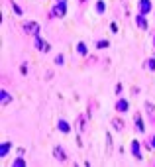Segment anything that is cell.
<instances>
[{
	"instance_id": "8",
	"label": "cell",
	"mask_w": 155,
	"mask_h": 167,
	"mask_svg": "<svg viewBox=\"0 0 155 167\" xmlns=\"http://www.w3.org/2000/svg\"><path fill=\"white\" fill-rule=\"evenodd\" d=\"M57 128H59V132H63V134H69V132H71V124H69L67 120H63V118L57 122Z\"/></svg>"
},
{
	"instance_id": "16",
	"label": "cell",
	"mask_w": 155,
	"mask_h": 167,
	"mask_svg": "<svg viewBox=\"0 0 155 167\" xmlns=\"http://www.w3.org/2000/svg\"><path fill=\"white\" fill-rule=\"evenodd\" d=\"M104 10H106V2L104 0H98L96 2V14H104Z\"/></svg>"
},
{
	"instance_id": "1",
	"label": "cell",
	"mask_w": 155,
	"mask_h": 167,
	"mask_svg": "<svg viewBox=\"0 0 155 167\" xmlns=\"http://www.w3.org/2000/svg\"><path fill=\"white\" fill-rule=\"evenodd\" d=\"M67 16V0H57L55 6L51 8V18H63Z\"/></svg>"
},
{
	"instance_id": "13",
	"label": "cell",
	"mask_w": 155,
	"mask_h": 167,
	"mask_svg": "<svg viewBox=\"0 0 155 167\" xmlns=\"http://www.w3.org/2000/svg\"><path fill=\"white\" fill-rule=\"evenodd\" d=\"M112 126H114V130H118V132H122L124 130V120H122V118H112Z\"/></svg>"
},
{
	"instance_id": "20",
	"label": "cell",
	"mask_w": 155,
	"mask_h": 167,
	"mask_svg": "<svg viewBox=\"0 0 155 167\" xmlns=\"http://www.w3.org/2000/svg\"><path fill=\"white\" fill-rule=\"evenodd\" d=\"M24 165H26V159H22V157L14 159V163H12V167H24Z\"/></svg>"
},
{
	"instance_id": "11",
	"label": "cell",
	"mask_w": 155,
	"mask_h": 167,
	"mask_svg": "<svg viewBox=\"0 0 155 167\" xmlns=\"http://www.w3.org/2000/svg\"><path fill=\"white\" fill-rule=\"evenodd\" d=\"M133 122H136V130H137V132H145V126H143V118H141L140 114L133 116Z\"/></svg>"
},
{
	"instance_id": "14",
	"label": "cell",
	"mask_w": 155,
	"mask_h": 167,
	"mask_svg": "<svg viewBox=\"0 0 155 167\" xmlns=\"http://www.w3.org/2000/svg\"><path fill=\"white\" fill-rule=\"evenodd\" d=\"M10 148H12V142H4L2 145H0V157H6L8 152H10Z\"/></svg>"
},
{
	"instance_id": "28",
	"label": "cell",
	"mask_w": 155,
	"mask_h": 167,
	"mask_svg": "<svg viewBox=\"0 0 155 167\" xmlns=\"http://www.w3.org/2000/svg\"><path fill=\"white\" fill-rule=\"evenodd\" d=\"M153 47H155V37H153Z\"/></svg>"
},
{
	"instance_id": "18",
	"label": "cell",
	"mask_w": 155,
	"mask_h": 167,
	"mask_svg": "<svg viewBox=\"0 0 155 167\" xmlns=\"http://www.w3.org/2000/svg\"><path fill=\"white\" fill-rule=\"evenodd\" d=\"M145 69L155 71V57H151V59H147V61H145Z\"/></svg>"
},
{
	"instance_id": "23",
	"label": "cell",
	"mask_w": 155,
	"mask_h": 167,
	"mask_svg": "<svg viewBox=\"0 0 155 167\" xmlns=\"http://www.w3.org/2000/svg\"><path fill=\"white\" fill-rule=\"evenodd\" d=\"M116 94H118V96L122 94V83H118V85H116Z\"/></svg>"
},
{
	"instance_id": "6",
	"label": "cell",
	"mask_w": 155,
	"mask_h": 167,
	"mask_svg": "<svg viewBox=\"0 0 155 167\" xmlns=\"http://www.w3.org/2000/svg\"><path fill=\"white\" fill-rule=\"evenodd\" d=\"M137 6H140V14H149L151 12V0H140L137 2Z\"/></svg>"
},
{
	"instance_id": "22",
	"label": "cell",
	"mask_w": 155,
	"mask_h": 167,
	"mask_svg": "<svg viewBox=\"0 0 155 167\" xmlns=\"http://www.w3.org/2000/svg\"><path fill=\"white\" fill-rule=\"evenodd\" d=\"M12 8H14V12L18 14V16H22V14H24V12H22V8H20L18 4H14V2H12Z\"/></svg>"
},
{
	"instance_id": "24",
	"label": "cell",
	"mask_w": 155,
	"mask_h": 167,
	"mask_svg": "<svg viewBox=\"0 0 155 167\" xmlns=\"http://www.w3.org/2000/svg\"><path fill=\"white\" fill-rule=\"evenodd\" d=\"M110 30H112V34H118V26L116 24H110Z\"/></svg>"
},
{
	"instance_id": "12",
	"label": "cell",
	"mask_w": 155,
	"mask_h": 167,
	"mask_svg": "<svg viewBox=\"0 0 155 167\" xmlns=\"http://www.w3.org/2000/svg\"><path fill=\"white\" fill-rule=\"evenodd\" d=\"M0 102H2V106L10 104V102H12V94L6 93V90H2V93H0Z\"/></svg>"
},
{
	"instance_id": "15",
	"label": "cell",
	"mask_w": 155,
	"mask_h": 167,
	"mask_svg": "<svg viewBox=\"0 0 155 167\" xmlns=\"http://www.w3.org/2000/svg\"><path fill=\"white\" fill-rule=\"evenodd\" d=\"M77 53H79V55H83V57L88 53V47H87L84 41H79V44H77Z\"/></svg>"
},
{
	"instance_id": "19",
	"label": "cell",
	"mask_w": 155,
	"mask_h": 167,
	"mask_svg": "<svg viewBox=\"0 0 155 167\" xmlns=\"http://www.w3.org/2000/svg\"><path fill=\"white\" fill-rule=\"evenodd\" d=\"M53 63H55V65H57V67H61V65H63V63H65V57H63V55H57L55 59H53Z\"/></svg>"
},
{
	"instance_id": "7",
	"label": "cell",
	"mask_w": 155,
	"mask_h": 167,
	"mask_svg": "<svg viewBox=\"0 0 155 167\" xmlns=\"http://www.w3.org/2000/svg\"><path fill=\"white\" fill-rule=\"evenodd\" d=\"M132 155L136 159H141V145L137 140H132Z\"/></svg>"
},
{
	"instance_id": "10",
	"label": "cell",
	"mask_w": 155,
	"mask_h": 167,
	"mask_svg": "<svg viewBox=\"0 0 155 167\" xmlns=\"http://www.w3.org/2000/svg\"><path fill=\"white\" fill-rule=\"evenodd\" d=\"M136 24L140 26L141 30H147V20H145V14H137V16H136Z\"/></svg>"
},
{
	"instance_id": "26",
	"label": "cell",
	"mask_w": 155,
	"mask_h": 167,
	"mask_svg": "<svg viewBox=\"0 0 155 167\" xmlns=\"http://www.w3.org/2000/svg\"><path fill=\"white\" fill-rule=\"evenodd\" d=\"M20 71H22V75H28V67L22 65V69H20Z\"/></svg>"
},
{
	"instance_id": "2",
	"label": "cell",
	"mask_w": 155,
	"mask_h": 167,
	"mask_svg": "<svg viewBox=\"0 0 155 167\" xmlns=\"http://www.w3.org/2000/svg\"><path fill=\"white\" fill-rule=\"evenodd\" d=\"M22 28H24L26 34H30V35H34V37L39 35V31H41V28H39V24H37V22H24Z\"/></svg>"
},
{
	"instance_id": "5",
	"label": "cell",
	"mask_w": 155,
	"mask_h": 167,
	"mask_svg": "<svg viewBox=\"0 0 155 167\" xmlns=\"http://www.w3.org/2000/svg\"><path fill=\"white\" fill-rule=\"evenodd\" d=\"M53 157H55L57 161H65L67 159V152L61 148V145H55V148H53Z\"/></svg>"
},
{
	"instance_id": "4",
	"label": "cell",
	"mask_w": 155,
	"mask_h": 167,
	"mask_svg": "<svg viewBox=\"0 0 155 167\" xmlns=\"http://www.w3.org/2000/svg\"><path fill=\"white\" fill-rule=\"evenodd\" d=\"M34 47H35V49H39V51H49V49H51V45L47 44L45 40H41L39 35L34 37Z\"/></svg>"
},
{
	"instance_id": "17",
	"label": "cell",
	"mask_w": 155,
	"mask_h": 167,
	"mask_svg": "<svg viewBox=\"0 0 155 167\" xmlns=\"http://www.w3.org/2000/svg\"><path fill=\"white\" fill-rule=\"evenodd\" d=\"M96 47H98V49H108L110 41L108 40H98V41H96Z\"/></svg>"
},
{
	"instance_id": "27",
	"label": "cell",
	"mask_w": 155,
	"mask_h": 167,
	"mask_svg": "<svg viewBox=\"0 0 155 167\" xmlns=\"http://www.w3.org/2000/svg\"><path fill=\"white\" fill-rule=\"evenodd\" d=\"M79 2H81V4H83V2H87V0H79Z\"/></svg>"
},
{
	"instance_id": "3",
	"label": "cell",
	"mask_w": 155,
	"mask_h": 167,
	"mask_svg": "<svg viewBox=\"0 0 155 167\" xmlns=\"http://www.w3.org/2000/svg\"><path fill=\"white\" fill-rule=\"evenodd\" d=\"M114 108H116L118 114H126V112L130 110V102H128L126 98H118V100H116V106H114Z\"/></svg>"
},
{
	"instance_id": "25",
	"label": "cell",
	"mask_w": 155,
	"mask_h": 167,
	"mask_svg": "<svg viewBox=\"0 0 155 167\" xmlns=\"http://www.w3.org/2000/svg\"><path fill=\"white\" fill-rule=\"evenodd\" d=\"M149 148H155V136L149 138Z\"/></svg>"
},
{
	"instance_id": "21",
	"label": "cell",
	"mask_w": 155,
	"mask_h": 167,
	"mask_svg": "<svg viewBox=\"0 0 155 167\" xmlns=\"http://www.w3.org/2000/svg\"><path fill=\"white\" fill-rule=\"evenodd\" d=\"M145 110L149 112V114H153V112H155V106H153V104H151V102H149V100L145 102Z\"/></svg>"
},
{
	"instance_id": "9",
	"label": "cell",
	"mask_w": 155,
	"mask_h": 167,
	"mask_svg": "<svg viewBox=\"0 0 155 167\" xmlns=\"http://www.w3.org/2000/svg\"><path fill=\"white\" fill-rule=\"evenodd\" d=\"M75 128H77L79 132H84V130H87V118H84V116H79L77 122H75Z\"/></svg>"
}]
</instances>
